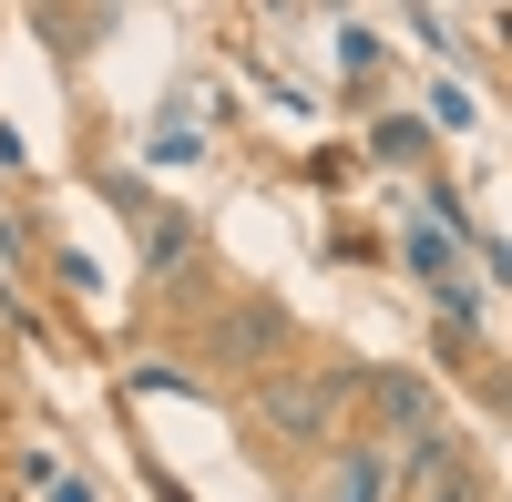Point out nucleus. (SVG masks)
Wrapping results in <instances>:
<instances>
[{"label": "nucleus", "instance_id": "f03ea898", "mask_svg": "<svg viewBox=\"0 0 512 502\" xmlns=\"http://www.w3.org/2000/svg\"><path fill=\"white\" fill-rule=\"evenodd\" d=\"M369 410H379V441H390V451L441 441V390L410 380V369H379V380H369Z\"/></svg>", "mask_w": 512, "mask_h": 502}, {"label": "nucleus", "instance_id": "423d86ee", "mask_svg": "<svg viewBox=\"0 0 512 502\" xmlns=\"http://www.w3.org/2000/svg\"><path fill=\"white\" fill-rule=\"evenodd\" d=\"M41 502H93V482H72V472H62V482H41Z\"/></svg>", "mask_w": 512, "mask_h": 502}, {"label": "nucleus", "instance_id": "f257e3e1", "mask_svg": "<svg viewBox=\"0 0 512 502\" xmlns=\"http://www.w3.org/2000/svg\"><path fill=\"white\" fill-rule=\"evenodd\" d=\"M349 400H359V369H267L256 380V421L277 441H328Z\"/></svg>", "mask_w": 512, "mask_h": 502}, {"label": "nucleus", "instance_id": "7ed1b4c3", "mask_svg": "<svg viewBox=\"0 0 512 502\" xmlns=\"http://www.w3.org/2000/svg\"><path fill=\"white\" fill-rule=\"evenodd\" d=\"M390 492H400V462H390V441H328L318 502H390Z\"/></svg>", "mask_w": 512, "mask_h": 502}, {"label": "nucleus", "instance_id": "20e7f679", "mask_svg": "<svg viewBox=\"0 0 512 502\" xmlns=\"http://www.w3.org/2000/svg\"><path fill=\"white\" fill-rule=\"evenodd\" d=\"M277 349H287V308L246 298V308H226V318H216V369H256V380H267Z\"/></svg>", "mask_w": 512, "mask_h": 502}, {"label": "nucleus", "instance_id": "39448f33", "mask_svg": "<svg viewBox=\"0 0 512 502\" xmlns=\"http://www.w3.org/2000/svg\"><path fill=\"white\" fill-rule=\"evenodd\" d=\"M410 267L431 277V298H441V287L461 277V257H451V236H441V226H410Z\"/></svg>", "mask_w": 512, "mask_h": 502}]
</instances>
